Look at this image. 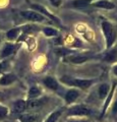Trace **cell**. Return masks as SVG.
<instances>
[{"mask_svg": "<svg viewBox=\"0 0 117 122\" xmlns=\"http://www.w3.org/2000/svg\"><path fill=\"white\" fill-rule=\"evenodd\" d=\"M113 72H114V74L117 76V64H116L114 67H113Z\"/></svg>", "mask_w": 117, "mask_h": 122, "instance_id": "484cf974", "label": "cell"}, {"mask_svg": "<svg viewBox=\"0 0 117 122\" xmlns=\"http://www.w3.org/2000/svg\"><path fill=\"white\" fill-rule=\"evenodd\" d=\"M91 2H92V0H73L71 2V5L75 8H85L91 4Z\"/></svg>", "mask_w": 117, "mask_h": 122, "instance_id": "9a60e30c", "label": "cell"}, {"mask_svg": "<svg viewBox=\"0 0 117 122\" xmlns=\"http://www.w3.org/2000/svg\"><path fill=\"white\" fill-rule=\"evenodd\" d=\"M61 114H62V110H58V111L53 112L52 114H50V116L47 118L46 122H56L58 120V118L61 116Z\"/></svg>", "mask_w": 117, "mask_h": 122, "instance_id": "d6986e66", "label": "cell"}, {"mask_svg": "<svg viewBox=\"0 0 117 122\" xmlns=\"http://www.w3.org/2000/svg\"><path fill=\"white\" fill-rule=\"evenodd\" d=\"M20 14L24 16L25 20H32V21H39V22H42L44 20H47V18L42 15L41 13L37 12V11H34V10H25V11H21Z\"/></svg>", "mask_w": 117, "mask_h": 122, "instance_id": "3957f363", "label": "cell"}, {"mask_svg": "<svg viewBox=\"0 0 117 122\" xmlns=\"http://www.w3.org/2000/svg\"><path fill=\"white\" fill-rule=\"evenodd\" d=\"M0 95H1V92H0Z\"/></svg>", "mask_w": 117, "mask_h": 122, "instance_id": "83f0119b", "label": "cell"}, {"mask_svg": "<svg viewBox=\"0 0 117 122\" xmlns=\"http://www.w3.org/2000/svg\"><path fill=\"white\" fill-rule=\"evenodd\" d=\"M68 83H71V85H73L74 86L80 87V89H82V90H88L89 87L93 85V81L92 79L75 78V79H71V81H69Z\"/></svg>", "mask_w": 117, "mask_h": 122, "instance_id": "5b68a950", "label": "cell"}, {"mask_svg": "<svg viewBox=\"0 0 117 122\" xmlns=\"http://www.w3.org/2000/svg\"><path fill=\"white\" fill-rule=\"evenodd\" d=\"M20 28H15V29H12V30H10L9 32H7L6 34V37H7V39L8 40H15L16 38L18 37V34H20Z\"/></svg>", "mask_w": 117, "mask_h": 122, "instance_id": "2e32d148", "label": "cell"}, {"mask_svg": "<svg viewBox=\"0 0 117 122\" xmlns=\"http://www.w3.org/2000/svg\"><path fill=\"white\" fill-rule=\"evenodd\" d=\"M50 1H51V3H52V4H53L54 6L58 7V6H60V4H61L62 0H50Z\"/></svg>", "mask_w": 117, "mask_h": 122, "instance_id": "cb8c5ba5", "label": "cell"}, {"mask_svg": "<svg viewBox=\"0 0 117 122\" xmlns=\"http://www.w3.org/2000/svg\"><path fill=\"white\" fill-rule=\"evenodd\" d=\"M40 95H41V91H40V89H38L37 86H33L29 91V99H31V100H34V99L38 98Z\"/></svg>", "mask_w": 117, "mask_h": 122, "instance_id": "ac0fdd59", "label": "cell"}, {"mask_svg": "<svg viewBox=\"0 0 117 122\" xmlns=\"http://www.w3.org/2000/svg\"><path fill=\"white\" fill-rule=\"evenodd\" d=\"M20 122H38L39 121V117L35 114H25L20 117Z\"/></svg>", "mask_w": 117, "mask_h": 122, "instance_id": "4fadbf2b", "label": "cell"}, {"mask_svg": "<svg viewBox=\"0 0 117 122\" xmlns=\"http://www.w3.org/2000/svg\"><path fill=\"white\" fill-rule=\"evenodd\" d=\"M12 109L14 113H22L27 109V102L25 100H17L14 102Z\"/></svg>", "mask_w": 117, "mask_h": 122, "instance_id": "30bf717a", "label": "cell"}, {"mask_svg": "<svg viewBox=\"0 0 117 122\" xmlns=\"http://www.w3.org/2000/svg\"><path fill=\"white\" fill-rule=\"evenodd\" d=\"M112 114H113V115H116V114H117V101L115 102V104L113 105V108H112Z\"/></svg>", "mask_w": 117, "mask_h": 122, "instance_id": "d4e9b609", "label": "cell"}, {"mask_svg": "<svg viewBox=\"0 0 117 122\" xmlns=\"http://www.w3.org/2000/svg\"><path fill=\"white\" fill-rule=\"evenodd\" d=\"M15 49H16L15 45H13V44H6L4 46V48H3V50H2L1 57H2V58H5V57L11 55L12 53H14Z\"/></svg>", "mask_w": 117, "mask_h": 122, "instance_id": "8fae6325", "label": "cell"}, {"mask_svg": "<svg viewBox=\"0 0 117 122\" xmlns=\"http://www.w3.org/2000/svg\"><path fill=\"white\" fill-rule=\"evenodd\" d=\"M7 115H8V108H6L5 106L0 105V120L5 118Z\"/></svg>", "mask_w": 117, "mask_h": 122, "instance_id": "7402d4cb", "label": "cell"}, {"mask_svg": "<svg viewBox=\"0 0 117 122\" xmlns=\"http://www.w3.org/2000/svg\"><path fill=\"white\" fill-rule=\"evenodd\" d=\"M109 90H110V86H109V85H107V83H103V85H101L100 87H99V97L102 99L104 97H106L108 95V92Z\"/></svg>", "mask_w": 117, "mask_h": 122, "instance_id": "e0dca14e", "label": "cell"}, {"mask_svg": "<svg viewBox=\"0 0 117 122\" xmlns=\"http://www.w3.org/2000/svg\"><path fill=\"white\" fill-rule=\"evenodd\" d=\"M16 81V76L12 73H5L0 77V85L1 86H9Z\"/></svg>", "mask_w": 117, "mask_h": 122, "instance_id": "8992f818", "label": "cell"}, {"mask_svg": "<svg viewBox=\"0 0 117 122\" xmlns=\"http://www.w3.org/2000/svg\"><path fill=\"white\" fill-rule=\"evenodd\" d=\"M91 110L85 105H76L67 110V116H88Z\"/></svg>", "mask_w": 117, "mask_h": 122, "instance_id": "7a4b0ae2", "label": "cell"}, {"mask_svg": "<svg viewBox=\"0 0 117 122\" xmlns=\"http://www.w3.org/2000/svg\"><path fill=\"white\" fill-rule=\"evenodd\" d=\"M43 83L50 90L56 91L58 89V82L54 77H52V76H47V77H45L43 79Z\"/></svg>", "mask_w": 117, "mask_h": 122, "instance_id": "ba28073f", "label": "cell"}, {"mask_svg": "<svg viewBox=\"0 0 117 122\" xmlns=\"http://www.w3.org/2000/svg\"><path fill=\"white\" fill-rule=\"evenodd\" d=\"M44 99H41V100H32V101H28L27 102V108L28 109H37L40 108L41 106L44 104Z\"/></svg>", "mask_w": 117, "mask_h": 122, "instance_id": "5bb4252c", "label": "cell"}, {"mask_svg": "<svg viewBox=\"0 0 117 122\" xmlns=\"http://www.w3.org/2000/svg\"><path fill=\"white\" fill-rule=\"evenodd\" d=\"M43 33L47 37H54V36L57 35V30H56L55 29H52V28H44Z\"/></svg>", "mask_w": 117, "mask_h": 122, "instance_id": "ffe728a7", "label": "cell"}, {"mask_svg": "<svg viewBox=\"0 0 117 122\" xmlns=\"http://www.w3.org/2000/svg\"><path fill=\"white\" fill-rule=\"evenodd\" d=\"M78 96H80V92L76 89H70L67 91L65 94V101H66V103L70 104V103H72L76 100Z\"/></svg>", "mask_w": 117, "mask_h": 122, "instance_id": "52a82bcc", "label": "cell"}, {"mask_svg": "<svg viewBox=\"0 0 117 122\" xmlns=\"http://www.w3.org/2000/svg\"><path fill=\"white\" fill-rule=\"evenodd\" d=\"M95 7H99V8H104V9H113L115 8V4L111 1L108 0H99L94 3Z\"/></svg>", "mask_w": 117, "mask_h": 122, "instance_id": "9c48e42d", "label": "cell"}, {"mask_svg": "<svg viewBox=\"0 0 117 122\" xmlns=\"http://www.w3.org/2000/svg\"><path fill=\"white\" fill-rule=\"evenodd\" d=\"M115 85H116V83H114V86H113V87H112L111 93H110V95L108 96L107 100H106V103H105V106H104V109H103V113H102V116H103L104 114H105V112H106V109H107V107H108V105H109V102H110L111 98H112V96H113V93H114V90H115Z\"/></svg>", "mask_w": 117, "mask_h": 122, "instance_id": "44dd1931", "label": "cell"}, {"mask_svg": "<svg viewBox=\"0 0 117 122\" xmlns=\"http://www.w3.org/2000/svg\"><path fill=\"white\" fill-rule=\"evenodd\" d=\"M88 59H89V57L85 56V55H75V56H70V57L67 58V60H68L69 62H72V63H75V64L84 63Z\"/></svg>", "mask_w": 117, "mask_h": 122, "instance_id": "7c38bea8", "label": "cell"}, {"mask_svg": "<svg viewBox=\"0 0 117 122\" xmlns=\"http://www.w3.org/2000/svg\"><path fill=\"white\" fill-rule=\"evenodd\" d=\"M71 122H90L88 120H75V121H71Z\"/></svg>", "mask_w": 117, "mask_h": 122, "instance_id": "4316f807", "label": "cell"}, {"mask_svg": "<svg viewBox=\"0 0 117 122\" xmlns=\"http://www.w3.org/2000/svg\"><path fill=\"white\" fill-rule=\"evenodd\" d=\"M102 30H103L104 36L106 38L107 49L111 48V46L113 45V43H114V41L116 39V29L109 21L104 20L102 22Z\"/></svg>", "mask_w": 117, "mask_h": 122, "instance_id": "6da1fadb", "label": "cell"}, {"mask_svg": "<svg viewBox=\"0 0 117 122\" xmlns=\"http://www.w3.org/2000/svg\"><path fill=\"white\" fill-rule=\"evenodd\" d=\"M31 7L33 9H35V11H37V12H41V14L42 15H45V16H47V17H49L50 20H54V21H56V22H59V20L57 17L55 16V15H53L52 14L50 11H49L48 9H46L44 6H42V5H40V4H32L31 5Z\"/></svg>", "mask_w": 117, "mask_h": 122, "instance_id": "277c9868", "label": "cell"}, {"mask_svg": "<svg viewBox=\"0 0 117 122\" xmlns=\"http://www.w3.org/2000/svg\"><path fill=\"white\" fill-rule=\"evenodd\" d=\"M115 58H116V53H115V51H112L110 53H108L105 59H106L108 62H111V61H114Z\"/></svg>", "mask_w": 117, "mask_h": 122, "instance_id": "603a6c76", "label": "cell"}]
</instances>
